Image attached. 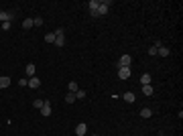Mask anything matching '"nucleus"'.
Wrapping results in <instances>:
<instances>
[{
    "label": "nucleus",
    "instance_id": "1",
    "mask_svg": "<svg viewBox=\"0 0 183 136\" xmlns=\"http://www.w3.org/2000/svg\"><path fill=\"white\" fill-rule=\"evenodd\" d=\"M108 8H110V2H108V0H102V2L98 4V8H96V10H90V12H92V16H104V14L108 12Z\"/></svg>",
    "mask_w": 183,
    "mask_h": 136
},
{
    "label": "nucleus",
    "instance_id": "2",
    "mask_svg": "<svg viewBox=\"0 0 183 136\" xmlns=\"http://www.w3.org/2000/svg\"><path fill=\"white\" fill-rule=\"evenodd\" d=\"M16 12L18 10H0V21H2V23H10L12 18H14V16H16Z\"/></svg>",
    "mask_w": 183,
    "mask_h": 136
},
{
    "label": "nucleus",
    "instance_id": "3",
    "mask_svg": "<svg viewBox=\"0 0 183 136\" xmlns=\"http://www.w3.org/2000/svg\"><path fill=\"white\" fill-rule=\"evenodd\" d=\"M55 45L57 47L65 45V33H63V29H57V31H55Z\"/></svg>",
    "mask_w": 183,
    "mask_h": 136
},
{
    "label": "nucleus",
    "instance_id": "4",
    "mask_svg": "<svg viewBox=\"0 0 183 136\" xmlns=\"http://www.w3.org/2000/svg\"><path fill=\"white\" fill-rule=\"evenodd\" d=\"M130 63H132V57L130 55H122L118 59V67H130Z\"/></svg>",
    "mask_w": 183,
    "mask_h": 136
},
{
    "label": "nucleus",
    "instance_id": "5",
    "mask_svg": "<svg viewBox=\"0 0 183 136\" xmlns=\"http://www.w3.org/2000/svg\"><path fill=\"white\" fill-rule=\"evenodd\" d=\"M118 77L120 79H128L130 77V67H118Z\"/></svg>",
    "mask_w": 183,
    "mask_h": 136
},
{
    "label": "nucleus",
    "instance_id": "6",
    "mask_svg": "<svg viewBox=\"0 0 183 136\" xmlns=\"http://www.w3.org/2000/svg\"><path fill=\"white\" fill-rule=\"evenodd\" d=\"M29 87H33V90H39V87H41V79H39L37 75H35V77H31V79H29Z\"/></svg>",
    "mask_w": 183,
    "mask_h": 136
},
{
    "label": "nucleus",
    "instance_id": "7",
    "mask_svg": "<svg viewBox=\"0 0 183 136\" xmlns=\"http://www.w3.org/2000/svg\"><path fill=\"white\" fill-rule=\"evenodd\" d=\"M35 71H37V69H35V63H29V65L24 67V73L29 75V79H31V77H35Z\"/></svg>",
    "mask_w": 183,
    "mask_h": 136
},
{
    "label": "nucleus",
    "instance_id": "8",
    "mask_svg": "<svg viewBox=\"0 0 183 136\" xmlns=\"http://www.w3.org/2000/svg\"><path fill=\"white\" fill-rule=\"evenodd\" d=\"M86 132H88V126L83 124V122L75 126V134H77V136H83V134H86Z\"/></svg>",
    "mask_w": 183,
    "mask_h": 136
},
{
    "label": "nucleus",
    "instance_id": "9",
    "mask_svg": "<svg viewBox=\"0 0 183 136\" xmlns=\"http://www.w3.org/2000/svg\"><path fill=\"white\" fill-rule=\"evenodd\" d=\"M157 55H161V57H167V55H169V47L159 45V49H157Z\"/></svg>",
    "mask_w": 183,
    "mask_h": 136
},
{
    "label": "nucleus",
    "instance_id": "10",
    "mask_svg": "<svg viewBox=\"0 0 183 136\" xmlns=\"http://www.w3.org/2000/svg\"><path fill=\"white\" fill-rule=\"evenodd\" d=\"M51 112H53V110H51V104L45 102V106L41 108V114H43V116H51Z\"/></svg>",
    "mask_w": 183,
    "mask_h": 136
},
{
    "label": "nucleus",
    "instance_id": "11",
    "mask_svg": "<svg viewBox=\"0 0 183 136\" xmlns=\"http://www.w3.org/2000/svg\"><path fill=\"white\" fill-rule=\"evenodd\" d=\"M67 90H69V93H75V91L80 90V85H77V81H69Z\"/></svg>",
    "mask_w": 183,
    "mask_h": 136
},
{
    "label": "nucleus",
    "instance_id": "12",
    "mask_svg": "<svg viewBox=\"0 0 183 136\" xmlns=\"http://www.w3.org/2000/svg\"><path fill=\"white\" fill-rule=\"evenodd\" d=\"M8 85H10V77H0V90H4Z\"/></svg>",
    "mask_w": 183,
    "mask_h": 136
},
{
    "label": "nucleus",
    "instance_id": "13",
    "mask_svg": "<svg viewBox=\"0 0 183 136\" xmlns=\"http://www.w3.org/2000/svg\"><path fill=\"white\" fill-rule=\"evenodd\" d=\"M140 83H142V85H149L151 83V75L149 73H142V75H140Z\"/></svg>",
    "mask_w": 183,
    "mask_h": 136
},
{
    "label": "nucleus",
    "instance_id": "14",
    "mask_svg": "<svg viewBox=\"0 0 183 136\" xmlns=\"http://www.w3.org/2000/svg\"><path fill=\"white\" fill-rule=\"evenodd\" d=\"M134 98H137V96H134L132 91H126L124 96H122V100H126V102H134Z\"/></svg>",
    "mask_w": 183,
    "mask_h": 136
},
{
    "label": "nucleus",
    "instance_id": "15",
    "mask_svg": "<svg viewBox=\"0 0 183 136\" xmlns=\"http://www.w3.org/2000/svg\"><path fill=\"white\" fill-rule=\"evenodd\" d=\"M140 116H142V118H151V116H153V110H151V108H142V110H140Z\"/></svg>",
    "mask_w": 183,
    "mask_h": 136
},
{
    "label": "nucleus",
    "instance_id": "16",
    "mask_svg": "<svg viewBox=\"0 0 183 136\" xmlns=\"http://www.w3.org/2000/svg\"><path fill=\"white\" fill-rule=\"evenodd\" d=\"M153 91H155V90H153L151 83H149V85H142V93H145V96H153Z\"/></svg>",
    "mask_w": 183,
    "mask_h": 136
},
{
    "label": "nucleus",
    "instance_id": "17",
    "mask_svg": "<svg viewBox=\"0 0 183 136\" xmlns=\"http://www.w3.org/2000/svg\"><path fill=\"white\" fill-rule=\"evenodd\" d=\"M45 41H47V43H55V33H47L45 35Z\"/></svg>",
    "mask_w": 183,
    "mask_h": 136
},
{
    "label": "nucleus",
    "instance_id": "18",
    "mask_svg": "<svg viewBox=\"0 0 183 136\" xmlns=\"http://www.w3.org/2000/svg\"><path fill=\"white\" fill-rule=\"evenodd\" d=\"M33 26V18H24L23 21V29H31Z\"/></svg>",
    "mask_w": 183,
    "mask_h": 136
},
{
    "label": "nucleus",
    "instance_id": "19",
    "mask_svg": "<svg viewBox=\"0 0 183 136\" xmlns=\"http://www.w3.org/2000/svg\"><path fill=\"white\" fill-rule=\"evenodd\" d=\"M83 98H86V91H83V90L75 91V100H83Z\"/></svg>",
    "mask_w": 183,
    "mask_h": 136
},
{
    "label": "nucleus",
    "instance_id": "20",
    "mask_svg": "<svg viewBox=\"0 0 183 136\" xmlns=\"http://www.w3.org/2000/svg\"><path fill=\"white\" fill-rule=\"evenodd\" d=\"M65 102L73 104V102H75V93H67V96H65Z\"/></svg>",
    "mask_w": 183,
    "mask_h": 136
},
{
    "label": "nucleus",
    "instance_id": "21",
    "mask_svg": "<svg viewBox=\"0 0 183 136\" xmlns=\"http://www.w3.org/2000/svg\"><path fill=\"white\" fill-rule=\"evenodd\" d=\"M33 106L37 108V110H41V108L45 106V102H43V100H35V102H33Z\"/></svg>",
    "mask_w": 183,
    "mask_h": 136
},
{
    "label": "nucleus",
    "instance_id": "22",
    "mask_svg": "<svg viewBox=\"0 0 183 136\" xmlns=\"http://www.w3.org/2000/svg\"><path fill=\"white\" fill-rule=\"evenodd\" d=\"M33 24H35V26H43L45 23H43V18H41V16H37V18L33 21Z\"/></svg>",
    "mask_w": 183,
    "mask_h": 136
},
{
    "label": "nucleus",
    "instance_id": "23",
    "mask_svg": "<svg viewBox=\"0 0 183 136\" xmlns=\"http://www.w3.org/2000/svg\"><path fill=\"white\" fill-rule=\"evenodd\" d=\"M18 83H21V85H23V87H24V85H29V79H24V77H23V79L18 81Z\"/></svg>",
    "mask_w": 183,
    "mask_h": 136
},
{
    "label": "nucleus",
    "instance_id": "24",
    "mask_svg": "<svg viewBox=\"0 0 183 136\" xmlns=\"http://www.w3.org/2000/svg\"><path fill=\"white\" fill-rule=\"evenodd\" d=\"M159 136H165V134H163V132H161V134H159Z\"/></svg>",
    "mask_w": 183,
    "mask_h": 136
}]
</instances>
